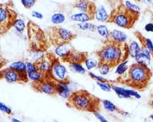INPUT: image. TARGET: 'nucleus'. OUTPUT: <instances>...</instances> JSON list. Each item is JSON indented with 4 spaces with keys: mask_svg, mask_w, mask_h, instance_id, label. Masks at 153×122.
<instances>
[{
    "mask_svg": "<svg viewBox=\"0 0 153 122\" xmlns=\"http://www.w3.org/2000/svg\"><path fill=\"white\" fill-rule=\"evenodd\" d=\"M151 76L152 72L148 66L137 63L131 64L128 70L124 74L120 75L114 82L142 91L148 87Z\"/></svg>",
    "mask_w": 153,
    "mask_h": 122,
    "instance_id": "1",
    "label": "nucleus"
},
{
    "mask_svg": "<svg viewBox=\"0 0 153 122\" xmlns=\"http://www.w3.org/2000/svg\"><path fill=\"white\" fill-rule=\"evenodd\" d=\"M104 44V47L96 52L98 63H105L114 68L128 58L129 45L126 42L116 43L105 39Z\"/></svg>",
    "mask_w": 153,
    "mask_h": 122,
    "instance_id": "2",
    "label": "nucleus"
},
{
    "mask_svg": "<svg viewBox=\"0 0 153 122\" xmlns=\"http://www.w3.org/2000/svg\"><path fill=\"white\" fill-rule=\"evenodd\" d=\"M66 99V105L69 108L93 114L100 109V99L86 90L73 92Z\"/></svg>",
    "mask_w": 153,
    "mask_h": 122,
    "instance_id": "3",
    "label": "nucleus"
},
{
    "mask_svg": "<svg viewBox=\"0 0 153 122\" xmlns=\"http://www.w3.org/2000/svg\"><path fill=\"white\" fill-rule=\"evenodd\" d=\"M26 28L29 51L32 53L47 52L51 45L45 31L32 21L28 22Z\"/></svg>",
    "mask_w": 153,
    "mask_h": 122,
    "instance_id": "4",
    "label": "nucleus"
},
{
    "mask_svg": "<svg viewBox=\"0 0 153 122\" xmlns=\"http://www.w3.org/2000/svg\"><path fill=\"white\" fill-rule=\"evenodd\" d=\"M139 17V13L133 12L123 4L111 12L107 22L113 23L117 26L126 28H132Z\"/></svg>",
    "mask_w": 153,
    "mask_h": 122,
    "instance_id": "5",
    "label": "nucleus"
},
{
    "mask_svg": "<svg viewBox=\"0 0 153 122\" xmlns=\"http://www.w3.org/2000/svg\"><path fill=\"white\" fill-rule=\"evenodd\" d=\"M50 45L58 47L71 44L77 35L71 31L59 26L48 27L45 30Z\"/></svg>",
    "mask_w": 153,
    "mask_h": 122,
    "instance_id": "6",
    "label": "nucleus"
},
{
    "mask_svg": "<svg viewBox=\"0 0 153 122\" xmlns=\"http://www.w3.org/2000/svg\"><path fill=\"white\" fill-rule=\"evenodd\" d=\"M18 19V13L9 4L0 6V34L4 35L14 26Z\"/></svg>",
    "mask_w": 153,
    "mask_h": 122,
    "instance_id": "7",
    "label": "nucleus"
},
{
    "mask_svg": "<svg viewBox=\"0 0 153 122\" xmlns=\"http://www.w3.org/2000/svg\"><path fill=\"white\" fill-rule=\"evenodd\" d=\"M45 78L65 85H69L71 81L66 67L61 63L60 59L57 57Z\"/></svg>",
    "mask_w": 153,
    "mask_h": 122,
    "instance_id": "8",
    "label": "nucleus"
},
{
    "mask_svg": "<svg viewBox=\"0 0 153 122\" xmlns=\"http://www.w3.org/2000/svg\"><path fill=\"white\" fill-rule=\"evenodd\" d=\"M0 78L4 79L9 83L26 84L28 83L29 78L27 70H18L7 67L0 71Z\"/></svg>",
    "mask_w": 153,
    "mask_h": 122,
    "instance_id": "9",
    "label": "nucleus"
},
{
    "mask_svg": "<svg viewBox=\"0 0 153 122\" xmlns=\"http://www.w3.org/2000/svg\"><path fill=\"white\" fill-rule=\"evenodd\" d=\"M31 89L36 93H44L52 96L58 95L56 82L45 78L41 81H34L30 83Z\"/></svg>",
    "mask_w": 153,
    "mask_h": 122,
    "instance_id": "10",
    "label": "nucleus"
},
{
    "mask_svg": "<svg viewBox=\"0 0 153 122\" xmlns=\"http://www.w3.org/2000/svg\"><path fill=\"white\" fill-rule=\"evenodd\" d=\"M56 57V56L54 54L46 53L39 58L37 59L34 62L36 70L39 71L45 76L51 69Z\"/></svg>",
    "mask_w": 153,
    "mask_h": 122,
    "instance_id": "11",
    "label": "nucleus"
},
{
    "mask_svg": "<svg viewBox=\"0 0 153 122\" xmlns=\"http://www.w3.org/2000/svg\"><path fill=\"white\" fill-rule=\"evenodd\" d=\"M88 58V53L85 52H80L75 49L73 48L69 53L65 57L61 59L62 62L67 63L69 64L78 63L82 64L85 63Z\"/></svg>",
    "mask_w": 153,
    "mask_h": 122,
    "instance_id": "12",
    "label": "nucleus"
},
{
    "mask_svg": "<svg viewBox=\"0 0 153 122\" xmlns=\"http://www.w3.org/2000/svg\"><path fill=\"white\" fill-rule=\"evenodd\" d=\"M72 7L82 12L89 13L95 16L97 9L95 3L89 0H76L72 4Z\"/></svg>",
    "mask_w": 153,
    "mask_h": 122,
    "instance_id": "13",
    "label": "nucleus"
},
{
    "mask_svg": "<svg viewBox=\"0 0 153 122\" xmlns=\"http://www.w3.org/2000/svg\"><path fill=\"white\" fill-rule=\"evenodd\" d=\"M111 89L116 93L119 98H121L129 99L131 98V97H134L136 99H140L141 98L140 95L137 92L131 90H127L123 87L115 86L113 84L111 85Z\"/></svg>",
    "mask_w": 153,
    "mask_h": 122,
    "instance_id": "14",
    "label": "nucleus"
},
{
    "mask_svg": "<svg viewBox=\"0 0 153 122\" xmlns=\"http://www.w3.org/2000/svg\"><path fill=\"white\" fill-rule=\"evenodd\" d=\"M127 38L126 34L121 31L114 30L110 33V35L107 40L116 43H124Z\"/></svg>",
    "mask_w": 153,
    "mask_h": 122,
    "instance_id": "15",
    "label": "nucleus"
},
{
    "mask_svg": "<svg viewBox=\"0 0 153 122\" xmlns=\"http://www.w3.org/2000/svg\"><path fill=\"white\" fill-rule=\"evenodd\" d=\"M95 18V16L86 12H81L72 15L71 16V19L74 21L79 22L80 23L87 22L89 21H92Z\"/></svg>",
    "mask_w": 153,
    "mask_h": 122,
    "instance_id": "16",
    "label": "nucleus"
},
{
    "mask_svg": "<svg viewBox=\"0 0 153 122\" xmlns=\"http://www.w3.org/2000/svg\"><path fill=\"white\" fill-rule=\"evenodd\" d=\"M101 102L103 104L104 108L110 112H117L118 113L121 114L123 116H128L129 113L127 111H123L119 108H118L115 105L113 104L111 101L108 100H102Z\"/></svg>",
    "mask_w": 153,
    "mask_h": 122,
    "instance_id": "17",
    "label": "nucleus"
},
{
    "mask_svg": "<svg viewBox=\"0 0 153 122\" xmlns=\"http://www.w3.org/2000/svg\"><path fill=\"white\" fill-rule=\"evenodd\" d=\"M73 48H74L71 44H63L57 47L55 50V52L61 60L66 57Z\"/></svg>",
    "mask_w": 153,
    "mask_h": 122,
    "instance_id": "18",
    "label": "nucleus"
},
{
    "mask_svg": "<svg viewBox=\"0 0 153 122\" xmlns=\"http://www.w3.org/2000/svg\"><path fill=\"white\" fill-rule=\"evenodd\" d=\"M134 35L139 39L143 47L146 48L151 52H153V44L149 38L145 37L139 31H136Z\"/></svg>",
    "mask_w": 153,
    "mask_h": 122,
    "instance_id": "19",
    "label": "nucleus"
},
{
    "mask_svg": "<svg viewBox=\"0 0 153 122\" xmlns=\"http://www.w3.org/2000/svg\"><path fill=\"white\" fill-rule=\"evenodd\" d=\"M108 18L109 15H108L104 6H101L97 9V12L95 13V18L98 21L101 22H107Z\"/></svg>",
    "mask_w": 153,
    "mask_h": 122,
    "instance_id": "20",
    "label": "nucleus"
},
{
    "mask_svg": "<svg viewBox=\"0 0 153 122\" xmlns=\"http://www.w3.org/2000/svg\"><path fill=\"white\" fill-rule=\"evenodd\" d=\"M68 85H65V84H62L56 83V87H57L58 95L60 96L63 98L67 99L70 95L69 90L68 87Z\"/></svg>",
    "mask_w": 153,
    "mask_h": 122,
    "instance_id": "21",
    "label": "nucleus"
},
{
    "mask_svg": "<svg viewBox=\"0 0 153 122\" xmlns=\"http://www.w3.org/2000/svg\"><path fill=\"white\" fill-rule=\"evenodd\" d=\"M129 55L131 57L135 58L140 51V48L139 44L133 41L129 45Z\"/></svg>",
    "mask_w": 153,
    "mask_h": 122,
    "instance_id": "22",
    "label": "nucleus"
},
{
    "mask_svg": "<svg viewBox=\"0 0 153 122\" xmlns=\"http://www.w3.org/2000/svg\"><path fill=\"white\" fill-rule=\"evenodd\" d=\"M97 31L99 34V35L105 39H107L109 37L110 32L107 28V27L104 25H100L97 27Z\"/></svg>",
    "mask_w": 153,
    "mask_h": 122,
    "instance_id": "23",
    "label": "nucleus"
},
{
    "mask_svg": "<svg viewBox=\"0 0 153 122\" xmlns=\"http://www.w3.org/2000/svg\"><path fill=\"white\" fill-rule=\"evenodd\" d=\"M29 79L31 80L32 81H41L45 78V76L42 74L41 72L37 70L33 71L31 73H28Z\"/></svg>",
    "mask_w": 153,
    "mask_h": 122,
    "instance_id": "24",
    "label": "nucleus"
},
{
    "mask_svg": "<svg viewBox=\"0 0 153 122\" xmlns=\"http://www.w3.org/2000/svg\"><path fill=\"white\" fill-rule=\"evenodd\" d=\"M65 21V16L63 14L60 13H55L52 15L51 18V21L54 24H62Z\"/></svg>",
    "mask_w": 153,
    "mask_h": 122,
    "instance_id": "25",
    "label": "nucleus"
},
{
    "mask_svg": "<svg viewBox=\"0 0 153 122\" xmlns=\"http://www.w3.org/2000/svg\"><path fill=\"white\" fill-rule=\"evenodd\" d=\"M135 59L137 63L142 65H145L146 66H148V65L149 64L150 60H151L149 58H148L146 56H145L140 51L138 54V55L135 57Z\"/></svg>",
    "mask_w": 153,
    "mask_h": 122,
    "instance_id": "26",
    "label": "nucleus"
},
{
    "mask_svg": "<svg viewBox=\"0 0 153 122\" xmlns=\"http://www.w3.org/2000/svg\"><path fill=\"white\" fill-rule=\"evenodd\" d=\"M79 27L80 29L82 30H89L90 31H97V26L95 25L89 23V22H84V23H80L78 24Z\"/></svg>",
    "mask_w": 153,
    "mask_h": 122,
    "instance_id": "27",
    "label": "nucleus"
},
{
    "mask_svg": "<svg viewBox=\"0 0 153 122\" xmlns=\"http://www.w3.org/2000/svg\"><path fill=\"white\" fill-rule=\"evenodd\" d=\"M98 68L99 69L100 72L101 73V75H107L110 69H111L110 66L105 63H98Z\"/></svg>",
    "mask_w": 153,
    "mask_h": 122,
    "instance_id": "28",
    "label": "nucleus"
},
{
    "mask_svg": "<svg viewBox=\"0 0 153 122\" xmlns=\"http://www.w3.org/2000/svg\"><path fill=\"white\" fill-rule=\"evenodd\" d=\"M128 63L127 60H126L122 63H121L120 64L118 65L117 70H116V73L119 74L120 75L124 74L128 69L129 67L127 66V64Z\"/></svg>",
    "mask_w": 153,
    "mask_h": 122,
    "instance_id": "29",
    "label": "nucleus"
},
{
    "mask_svg": "<svg viewBox=\"0 0 153 122\" xmlns=\"http://www.w3.org/2000/svg\"><path fill=\"white\" fill-rule=\"evenodd\" d=\"M26 27H27V25H25L24 21H23L21 19H18L16 21V22L14 24V26H13V27L19 33H22L24 30V29Z\"/></svg>",
    "mask_w": 153,
    "mask_h": 122,
    "instance_id": "30",
    "label": "nucleus"
},
{
    "mask_svg": "<svg viewBox=\"0 0 153 122\" xmlns=\"http://www.w3.org/2000/svg\"><path fill=\"white\" fill-rule=\"evenodd\" d=\"M88 75L92 79H94L97 81H98V82H101V83H108V84H111V83H112V81H108L107 80V79L103 78V77H101V76H98V75H95L94 73L92 72H89L88 73Z\"/></svg>",
    "mask_w": 153,
    "mask_h": 122,
    "instance_id": "31",
    "label": "nucleus"
},
{
    "mask_svg": "<svg viewBox=\"0 0 153 122\" xmlns=\"http://www.w3.org/2000/svg\"><path fill=\"white\" fill-rule=\"evenodd\" d=\"M71 68L76 73H80V74H84L86 73L85 69L83 67L82 64H78V63H75L69 64Z\"/></svg>",
    "mask_w": 153,
    "mask_h": 122,
    "instance_id": "32",
    "label": "nucleus"
},
{
    "mask_svg": "<svg viewBox=\"0 0 153 122\" xmlns=\"http://www.w3.org/2000/svg\"><path fill=\"white\" fill-rule=\"evenodd\" d=\"M10 68H12L13 69L18 70H25L26 69V65L25 63L22 61H18L12 63L10 66Z\"/></svg>",
    "mask_w": 153,
    "mask_h": 122,
    "instance_id": "33",
    "label": "nucleus"
},
{
    "mask_svg": "<svg viewBox=\"0 0 153 122\" xmlns=\"http://www.w3.org/2000/svg\"><path fill=\"white\" fill-rule=\"evenodd\" d=\"M37 0H21L22 6L26 9H30L32 8Z\"/></svg>",
    "mask_w": 153,
    "mask_h": 122,
    "instance_id": "34",
    "label": "nucleus"
},
{
    "mask_svg": "<svg viewBox=\"0 0 153 122\" xmlns=\"http://www.w3.org/2000/svg\"><path fill=\"white\" fill-rule=\"evenodd\" d=\"M98 63L95 60L92 58H87L85 61V64L88 70H91L98 66Z\"/></svg>",
    "mask_w": 153,
    "mask_h": 122,
    "instance_id": "35",
    "label": "nucleus"
},
{
    "mask_svg": "<svg viewBox=\"0 0 153 122\" xmlns=\"http://www.w3.org/2000/svg\"><path fill=\"white\" fill-rule=\"evenodd\" d=\"M125 6L130 10L136 12V13H139L140 12V8L139 6H137L136 4H133L132 3L128 1H126L125 3Z\"/></svg>",
    "mask_w": 153,
    "mask_h": 122,
    "instance_id": "36",
    "label": "nucleus"
},
{
    "mask_svg": "<svg viewBox=\"0 0 153 122\" xmlns=\"http://www.w3.org/2000/svg\"><path fill=\"white\" fill-rule=\"evenodd\" d=\"M0 110L4 113H6V114L9 115H13L14 114L13 113L12 109L8 107L6 105L3 104V102L0 103Z\"/></svg>",
    "mask_w": 153,
    "mask_h": 122,
    "instance_id": "37",
    "label": "nucleus"
},
{
    "mask_svg": "<svg viewBox=\"0 0 153 122\" xmlns=\"http://www.w3.org/2000/svg\"><path fill=\"white\" fill-rule=\"evenodd\" d=\"M97 84L100 87L101 89H102L103 91L104 92H110L111 91V85L113 84V83L111 84H108V83H101V82H98V81H97Z\"/></svg>",
    "mask_w": 153,
    "mask_h": 122,
    "instance_id": "38",
    "label": "nucleus"
},
{
    "mask_svg": "<svg viewBox=\"0 0 153 122\" xmlns=\"http://www.w3.org/2000/svg\"><path fill=\"white\" fill-rule=\"evenodd\" d=\"M112 9H115L123 4V0H107Z\"/></svg>",
    "mask_w": 153,
    "mask_h": 122,
    "instance_id": "39",
    "label": "nucleus"
},
{
    "mask_svg": "<svg viewBox=\"0 0 153 122\" xmlns=\"http://www.w3.org/2000/svg\"><path fill=\"white\" fill-rule=\"evenodd\" d=\"M25 65H26V69H27V72L28 73H31L33 71L36 70V68L35 67V65L34 64V63H30V62H26L25 63Z\"/></svg>",
    "mask_w": 153,
    "mask_h": 122,
    "instance_id": "40",
    "label": "nucleus"
},
{
    "mask_svg": "<svg viewBox=\"0 0 153 122\" xmlns=\"http://www.w3.org/2000/svg\"><path fill=\"white\" fill-rule=\"evenodd\" d=\"M148 105L149 106L153 109V89L151 91L149 96V99L148 101Z\"/></svg>",
    "mask_w": 153,
    "mask_h": 122,
    "instance_id": "41",
    "label": "nucleus"
},
{
    "mask_svg": "<svg viewBox=\"0 0 153 122\" xmlns=\"http://www.w3.org/2000/svg\"><path fill=\"white\" fill-rule=\"evenodd\" d=\"M94 114L95 115V117H96L100 121H102V122H107V121H108L101 114H100L99 113V111L94 112Z\"/></svg>",
    "mask_w": 153,
    "mask_h": 122,
    "instance_id": "42",
    "label": "nucleus"
},
{
    "mask_svg": "<svg viewBox=\"0 0 153 122\" xmlns=\"http://www.w3.org/2000/svg\"><path fill=\"white\" fill-rule=\"evenodd\" d=\"M145 30L147 32H153V24L148 23L145 26Z\"/></svg>",
    "mask_w": 153,
    "mask_h": 122,
    "instance_id": "43",
    "label": "nucleus"
},
{
    "mask_svg": "<svg viewBox=\"0 0 153 122\" xmlns=\"http://www.w3.org/2000/svg\"><path fill=\"white\" fill-rule=\"evenodd\" d=\"M32 16L36 18L37 19H42L43 18V15L39 12H37L36 11H33L32 12Z\"/></svg>",
    "mask_w": 153,
    "mask_h": 122,
    "instance_id": "44",
    "label": "nucleus"
},
{
    "mask_svg": "<svg viewBox=\"0 0 153 122\" xmlns=\"http://www.w3.org/2000/svg\"><path fill=\"white\" fill-rule=\"evenodd\" d=\"M152 0H143V2L146 4H150Z\"/></svg>",
    "mask_w": 153,
    "mask_h": 122,
    "instance_id": "45",
    "label": "nucleus"
},
{
    "mask_svg": "<svg viewBox=\"0 0 153 122\" xmlns=\"http://www.w3.org/2000/svg\"><path fill=\"white\" fill-rule=\"evenodd\" d=\"M12 121H15V122L21 121L20 120H17V119H15V118H12Z\"/></svg>",
    "mask_w": 153,
    "mask_h": 122,
    "instance_id": "46",
    "label": "nucleus"
},
{
    "mask_svg": "<svg viewBox=\"0 0 153 122\" xmlns=\"http://www.w3.org/2000/svg\"><path fill=\"white\" fill-rule=\"evenodd\" d=\"M149 117H150V118H151V119H152V120H153V114L151 115Z\"/></svg>",
    "mask_w": 153,
    "mask_h": 122,
    "instance_id": "47",
    "label": "nucleus"
}]
</instances>
